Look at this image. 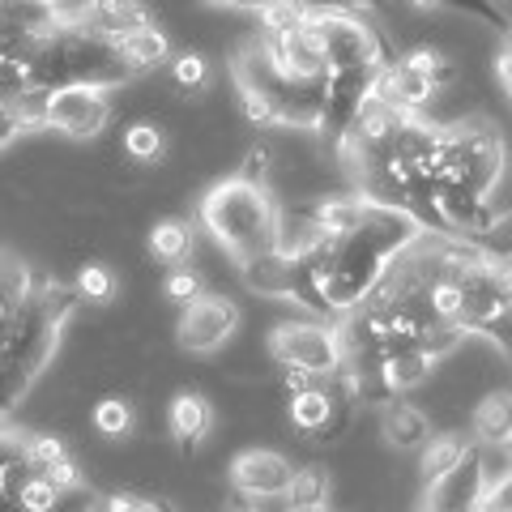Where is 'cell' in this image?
<instances>
[{"label":"cell","instance_id":"9a60e30c","mask_svg":"<svg viewBox=\"0 0 512 512\" xmlns=\"http://www.w3.org/2000/svg\"><path fill=\"white\" fill-rule=\"evenodd\" d=\"M141 26H150L146 5H133V0H94L90 5L86 30L90 35H99V39H107V43H120Z\"/></svg>","mask_w":512,"mask_h":512},{"label":"cell","instance_id":"d6986e66","mask_svg":"<svg viewBox=\"0 0 512 512\" xmlns=\"http://www.w3.org/2000/svg\"><path fill=\"white\" fill-rule=\"evenodd\" d=\"M150 256L154 261H163L171 269H184L188 256H192V227L184 218H163L154 222L150 231Z\"/></svg>","mask_w":512,"mask_h":512},{"label":"cell","instance_id":"f546056e","mask_svg":"<svg viewBox=\"0 0 512 512\" xmlns=\"http://www.w3.org/2000/svg\"><path fill=\"white\" fill-rule=\"evenodd\" d=\"M107 512H175L167 500H158V495H141V491H116L107 495Z\"/></svg>","mask_w":512,"mask_h":512},{"label":"cell","instance_id":"ba28073f","mask_svg":"<svg viewBox=\"0 0 512 512\" xmlns=\"http://www.w3.org/2000/svg\"><path fill=\"white\" fill-rule=\"evenodd\" d=\"M295 466L291 457L278 448H244L231 461V487L239 491V500H274V495L291 491Z\"/></svg>","mask_w":512,"mask_h":512},{"label":"cell","instance_id":"7402d4cb","mask_svg":"<svg viewBox=\"0 0 512 512\" xmlns=\"http://www.w3.org/2000/svg\"><path fill=\"white\" fill-rule=\"evenodd\" d=\"M124 154L133 163H163L167 158V133L154 120H137L124 128Z\"/></svg>","mask_w":512,"mask_h":512},{"label":"cell","instance_id":"9c48e42d","mask_svg":"<svg viewBox=\"0 0 512 512\" xmlns=\"http://www.w3.org/2000/svg\"><path fill=\"white\" fill-rule=\"evenodd\" d=\"M487 487H491V470L483 461V448H470L466 461H461L453 474L423 491V508L419 512H478Z\"/></svg>","mask_w":512,"mask_h":512},{"label":"cell","instance_id":"f1b7e54d","mask_svg":"<svg viewBox=\"0 0 512 512\" xmlns=\"http://www.w3.org/2000/svg\"><path fill=\"white\" fill-rule=\"evenodd\" d=\"M30 94V77H26V64H9L0 60V107H18Z\"/></svg>","mask_w":512,"mask_h":512},{"label":"cell","instance_id":"4fadbf2b","mask_svg":"<svg viewBox=\"0 0 512 512\" xmlns=\"http://www.w3.org/2000/svg\"><path fill=\"white\" fill-rule=\"evenodd\" d=\"M167 427H171V436H175L180 448H197L214 427L210 397L197 393V389H180L171 397V406H167Z\"/></svg>","mask_w":512,"mask_h":512},{"label":"cell","instance_id":"4316f807","mask_svg":"<svg viewBox=\"0 0 512 512\" xmlns=\"http://www.w3.org/2000/svg\"><path fill=\"white\" fill-rule=\"evenodd\" d=\"M171 77H175V86H180L184 94H201L205 82H210V64H205L197 52H184V56H175Z\"/></svg>","mask_w":512,"mask_h":512},{"label":"cell","instance_id":"52a82bcc","mask_svg":"<svg viewBox=\"0 0 512 512\" xmlns=\"http://www.w3.org/2000/svg\"><path fill=\"white\" fill-rule=\"evenodd\" d=\"M111 120V94L107 90H90V86H69L52 94L47 103V128H56L69 141H90L99 137Z\"/></svg>","mask_w":512,"mask_h":512},{"label":"cell","instance_id":"484cf974","mask_svg":"<svg viewBox=\"0 0 512 512\" xmlns=\"http://www.w3.org/2000/svg\"><path fill=\"white\" fill-rule=\"evenodd\" d=\"M163 291H167V299L171 303H180V308H188V303H197L201 295H210L205 291V278L197 274V269H171L167 274V282H163Z\"/></svg>","mask_w":512,"mask_h":512},{"label":"cell","instance_id":"3957f363","mask_svg":"<svg viewBox=\"0 0 512 512\" xmlns=\"http://www.w3.org/2000/svg\"><path fill=\"white\" fill-rule=\"evenodd\" d=\"M231 69H235L239 90L256 94V99H265L278 111L282 128H295V133H316L320 128V116H325V82H291L274 64L261 35L239 47Z\"/></svg>","mask_w":512,"mask_h":512},{"label":"cell","instance_id":"5bb4252c","mask_svg":"<svg viewBox=\"0 0 512 512\" xmlns=\"http://www.w3.org/2000/svg\"><path fill=\"white\" fill-rule=\"evenodd\" d=\"M380 427H384V440L393 448H402V453H423L436 436V427H431V414L410 406V402H389L380 410Z\"/></svg>","mask_w":512,"mask_h":512},{"label":"cell","instance_id":"5b68a950","mask_svg":"<svg viewBox=\"0 0 512 512\" xmlns=\"http://www.w3.org/2000/svg\"><path fill=\"white\" fill-rule=\"evenodd\" d=\"M308 30L329 60V73H359L384 64V43L372 30V22L359 18V13L308 5Z\"/></svg>","mask_w":512,"mask_h":512},{"label":"cell","instance_id":"ac0fdd59","mask_svg":"<svg viewBox=\"0 0 512 512\" xmlns=\"http://www.w3.org/2000/svg\"><path fill=\"white\" fill-rule=\"evenodd\" d=\"M470 448H474V444L457 440L453 431H436V436H431V444L419 453V474H423V483L431 487V483H440V478H448V474L461 466V461H466Z\"/></svg>","mask_w":512,"mask_h":512},{"label":"cell","instance_id":"e575fe53","mask_svg":"<svg viewBox=\"0 0 512 512\" xmlns=\"http://www.w3.org/2000/svg\"><path fill=\"white\" fill-rule=\"evenodd\" d=\"M18 137H22V124H18V116H13V107H0V154H5Z\"/></svg>","mask_w":512,"mask_h":512},{"label":"cell","instance_id":"d6a6232c","mask_svg":"<svg viewBox=\"0 0 512 512\" xmlns=\"http://www.w3.org/2000/svg\"><path fill=\"white\" fill-rule=\"evenodd\" d=\"M26 457V436H18V431H9V427H0V474H5L13 461H22Z\"/></svg>","mask_w":512,"mask_h":512},{"label":"cell","instance_id":"d590c367","mask_svg":"<svg viewBox=\"0 0 512 512\" xmlns=\"http://www.w3.org/2000/svg\"><path fill=\"white\" fill-rule=\"evenodd\" d=\"M231 512H248V504H239V508H231Z\"/></svg>","mask_w":512,"mask_h":512},{"label":"cell","instance_id":"8d00e7d4","mask_svg":"<svg viewBox=\"0 0 512 512\" xmlns=\"http://www.w3.org/2000/svg\"><path fill=\"white\" fill-rule=\"evenodd\" d=\"M504 269H508V282H512V261H508V265H504Z\"/></svg>","mask_w":512,"mask_h":512},{"label":"cell","instance_id":"2e32d148","mask_svg":"<svg viewBox=\"0 0 512 512\" xmlns=\"http://www.w3.org/2000/svg\"><path fill=\"white\" fill-rule=\"evenodd\" d=\"M367 201L363 192H338V197H325V201H316L312 205V214H316V227L325 231L329 239H346V235H355L359 231V222L367 214Z\"/></svg>","mask_w":512,"mask_h":512},{"label":"cell","instance_id":"277c9868","mask_svg":"<svg viewBox=\"0 0 512 512\" xmlns=\"http://www.w3.org/2000/svg\"><path fill=\"white\" fill-rule=\"evenodd\" d=\"M269 359L282 372L333 380L346 367V350H342L338 325H329V320H278L269 329Z\"/></svg>","mask_w":512,"mask_h":512},{"label":"cell","instance_id":"8fae6325","mask_svg":"<svg viewBox=\"0 0 512 512\" xmlns=\"http://www.w3.org/2000/svg\"><path fill=\"white\" fill-rule=\"evenodd\" d=\"M69 52H73V77L77 86H90V90H116L124 86L128 77V64L120 60V47L107 43L90 30H69Z\"/></svg>","mask_w":512,"mask_h":512},{"label":"cell","instance_id":"ffe728a7","mask_svg":"<svg viewBox=\"0 0 512 512\" xmlns=\"http://www.w3.org/2000/svg\"><path fill=\"white\" fill-rule=\"evenodd\" d=\"M244 274V286L252 295H274V299H291V261L282 252L265 256V261H252L239 269Z\"/></svg>","mask_w":512,"mask_h":512},{"label":"cell","instance_id":"83f0119b","mask_svg":"<svg viewBox=\"0 0 512 512\" xmlns=\"http://www.w3.org/2000/svg\"><path fill=\"white\" fill-rule=\"evenodd\" d=\"M18 504H22V512H60L64 491H56L43 474H35V478H30V487L22 491V500H18Z\"/></svg>","mask_w":512,"mask_h":512},{"label":"cell","instance_id":"836d02e7","mask_svg":"<svg viewBox=\"0 0 512 512\" xmlns=\"http://www.w3.org/2000/svg\"><path fill=\"white\" fill-rule=\"evenodd\" d=\"M495 82H500L504 99H508V107H512V43H504L500 52H495Z\"/></svg>","mask_w":512,"mask_h":512},{"label":"cell","instance_id":"603a6c76","mask_svg":"<svg viewBox=\"0 0 512 512\" xmlns=\"http://www.w3.org/2000/svg\"><path fill=\"white\" fill-rule=\"evenodd\" d=\"M73 453H69V444H64L60 436H52V431H35V436H26V461L35 466V474H52L56 466H64Z\"/></svg>","mask_w":512,"mask_h":512},{"label":"cell","instance_id":"1f68e13d","mask_svg":"<svg viewBox=\"0 0 512 512\" xmlns=\"http://www.w3.org/2000/svg\"><path fill=\"white\" fill-rule=\"evenodd\" d=\"M478 512H512V470H504L500 478H491V487L483 495Z\"/></svg>","mask_w":512,"mask_h":512},{"label":"cell","instance_id":"7a4b0ae2","mask_svg":"<svg viewBox=\"0 0 512 512\" xmlns=\"http://www.w3.org/2000/svg\"><path fill=\"white\" fill-rule=\"evenodd\" d=\"M508 171V146L500 128L487 120H457L444 124V146L436 158V184L461 188L474 197H495Z\"/></svg>","mask_w":512,"mask_h":512},{"label":"cell","instance_id":"4dcf8cb0","mask_svg":"<svg viewBox=\"0 0 512 512\" xmlns=\"http://www.w3.org/2000/svg\"><path fill=\"white\" fill-rule=\"evenodd\" d=\"M269 167H274V146H252V150H248V158H244V167H239V180H248V184H265Z\"/></svg>","mask_w":512,"mask_h":512},{"label":"cell","instance_id":"8992f818","mask_svg":"<svg viewBox=\"0 0 512 512\" xmlns=\"http://www.w3.org/2000/svg\"><path fill=\"white\" fill-rule=\"evenodd\" d=\"M239 329V308L231 295H201L197 303H188L180 312V329H175V342L188 355H214L222 350Z\"/></svg>","mask_w":512,"mask_h":512},{"label":"cell","instance_id":"d4e9b609","mask_svg":"<svg viewBox=\"0 0 512 512\" xmlns=\"http://www.w3.org/2000/svg\"><path fill=\"white\" fill-rule=\"evenodd\" d=\"M73 291L82 295L86 303H107V299H116V274H111L107 265H82L77 269V278H73Z\"/></svg>","mask_w":512,"mask_h":512},{"label":"cell","instance_id":"30bf717a","mask_svg":"<svg viewBox=\"0 0 512 512\" xmlns=\"http://www.w3.org/2000/svg\"><path fill=\"white\" fill-rule=\"evenodd\" d=\"M261 43L269 47V56H274L278 69L291 77V82H329V60L320 52L316 35L308 30V18L291 30H261Z\"/></svg>","mask_w":512,"mask_h":512},{"label":"cell","instance_id":"6da1fadb","mask_svg":"<svg viewBox=\"0 0 512 512\" xmlns=\"http://www.w3.org/2000/svg\"><path fill=\"white\" fill-rule=\"evenodd\" d=\"M201 222L214 235V244L244 269L252 261L278 252L282 239V205L269 192V184L248 180H222L201 197Z\"/></svg>","mask_w":512,"mask_h":512},{"label":"cell","instance_id":"7c38bea8","mask_svg":"<svg viewBox=\"0 0 512 512\" xmlns=\"http://www.w3.org/2000/svg\"><path fill=\"white\" fill-rule=\"evenodd\" d=\"M470 431L478 448H495L504 453L512 444V393L508 389H487L470 410Z\"/></svg>","mask_w":512,"mask_h":512},{"label":"cell","instance_id":"cb8c5ba5","mask_svg":"<svg viewBox=\"0 0 512 512\" xmlns=\"http://www.w3.org/2000/svg\"><path fill=\"white\" fill-rule=\"evenodd\" d=\"M94 431L107 440H124V436H133V406L124 402V397H103L99 406H94Z\"/></svg>","mask_w":512,"mask_h":512},{"label":"cell","instance_id":"e0dca14e","mask_svg":"<svg viewBox=\"0 0 512 512\" xmlns=\"http://www.w3.org/2000/svg\"><path fill=\"white\" fill-rule=\"evenodd\" d=\"M116 47H120V60L128 64V73H133V77L158 69V64H167V56H171V39H167L154 22L141 26V30H133V35L120 39Z\"/></svg>","mask_w":512,"mask_h":512},{"label":"cell","instance_id":"44dd1931","mask_svg":"<svg viewBox=\"0 0 512 512\" xmlns=\"http://www.w3.org/2000/svg\"><path fill=\"white\" fill-rule=\"evenodd\" d=\"M286 500H291L295 512H325L329 508V474L320 466H299Z\"/></svg>","mask_w":512,"mask_h":512}]
</instances>
